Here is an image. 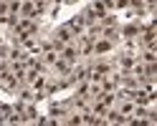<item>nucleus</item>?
I'll list each match as a JSON object with an SVG mask.
<instances>
[{
	"label": "nucleus",
	"instance_id": "f03ea898",
	"mask_svg": "<svg viewBox=\"0 0 157 126\" xmlns=\"http://www.w3.org/2000/svg\"><path fill=\"white\" fill-rule=\"evenodd\" d=\"M122 113H134V103H129V101L122 103Z\"/></svg>",
	"mask_w": 157,
	"mask_h": 126
},
{
	"label": "nucleus",
	"instance_id": "f257e3e1",
	"mask_svg": "<svg viewBox=\"0 0 157 126\" xmlns=\"http://www.w3.org/2000/svg\"><path fill=\"white\" fill-rule=\"evenodd\" d=\"M91 48H94L96 53H104V51H109V48H112V43L109 41H99V43H91Z\"/></svg>",
	"mask_w": 157,
	"mask_h": 126
}]
</instances>
